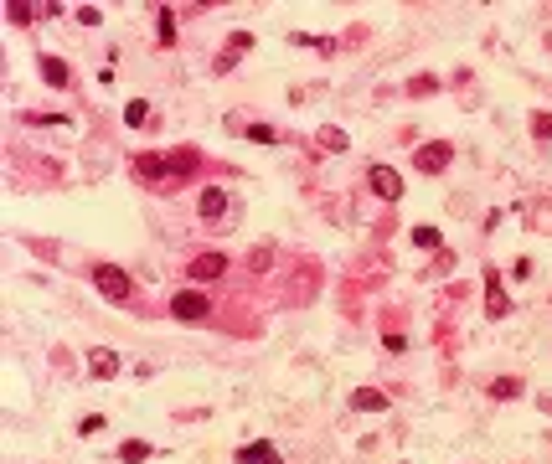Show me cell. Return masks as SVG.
<instances>
[{"label":"cell","instance_id":"cell-1","mask_svg":"<svg viewBox=\"0 0 552 464\" xmlns=\"http://www.w3.org/2000/svg\"><path fill=\"white\" fill-rule=\"evenodd\" d=\"M449 165H454V145L449 140H429V145L413 150V170L418 175H439V170H449Z\"/></svg>","mask_w":552,"mask_h":464},{"label":"cell","instance_id":"cell-2","mask_svg":"<svg viewBox=\"0 0 552 464\" xmlns=\"http://www.w3.org/2000/svg\"><path fill=\"white\" fill-rule=\"evenodd\" d=\"M93 284H98V294H103V299H119V304L135 294L129 274H124V269H114V263H98V269H93Z\"/></svg>","mask_w":552,"mask_h":464},{"label":"cell","instance_id":"cell-3","mask_svg":"<svg viewBox=\"0 0 552 464\" xmlns=\"http://www.w3.org/2000/svg\"><path fill=\"white\" fill-rule=\"evenodd\" d=\"M170 315H175V320H207V315H212V299H207L202 289H181V294L170 299Z\"/></svg>","mask_w":552,"mask_h":464},{"label":"cell","instance_id":"cell-4","mask_svg":"<svg viewBox=\"0 0 552 464\" xmlns=\"http://www.w3.org/2000/svg\"><path fill=\"white\" fill-rule=\"evenodd\" d=\"M223 269H228V253H196V258L186 263V274H191V284H207V279H223Z\"/></svg>","mask_w":552,"mask_h":464},{"label":"cell","instance_id":"cell-5","mask_svg":"<svg viewBox=\"0 0 552 464\" xmlns=\"http://www.w3.org/2000/svg\"><path fill=\"white\" fill-rule=\"evenodd\" d=\"M88 371H93L98 382H114L119 371H124V361H119V356H114L108 346H93V351H88Z\"/></svg>","mask_w":552,"mask_h":464},{"label":"cell","instance_id":"cell-6","mask_svg":"<svg viewBox=\"0 0 552 464\" xmlns=\"http://www.w3.org/2000/svg\"><path fill=\"white\" fill-rule=\"evenodd\" d=\"M367 175H372V191H377L382 202H397V196H403V175H397L392 165H372Z\"/></svg>","mask_w":552,"mask_h":464},{"label":"cell","instance_id":"cell-7","mask_svg":"<svg viewBox=\"0 0 552 464\" xmlns=\"http://www.w3.org/2000/svg\"><path fill=\"white\" fill-rule=\"evenodd\" d=\"M135 170H140V181H150V186H155V181H165V175L175 181V170H170V155H140V160H135Z\"/></svg>","mask_w":552,"mask_h":464},{"label":"cell","instance_id":"cell-8","mask_svg":"<svg viewBox=\"0 0 552 464\" xmlns=\"http://www.w3.org/2000/svg\"><path fill=\"white\" fill-rule=\"evenodd\" d=\"M196 212H202L207 222H223V212H228V191H223V186H207V191H202V202H196Z\"/></svg>","mask_w":552,"mask_h":464},{"label":"cell","instance_id":"cell-9","mask_svg":"<svg viewBox=\"0 0 552 464\" xmlns=\"http://www.w3.org/2000/svg\"><path fill=\"white\" fill-rule=\"evenodd\" d=\"M485 309L501 320V315H511V299H506V289H501V279H496V269L485 274Z\"/></svg>","mask_w":552,"mask_h":464},{"label":"cell","instance_id":"cell-10","mask_svg":"<svg viewBox=\"0 0 552 464\" xmlns=\"http://www.w3.org/2000/svg\"><path fill=\"white\" fill-rule=\"evenodd\" d=\"M351 408H357V413H382V408H387V392H377V387H357V392H351Z\"/></svg>","mask_w":552,"mask_h":464},{"label":"cell","instance_id":"cell-11","mask_svg":"<svg viewBox=\"0 0 552 464\" xmlns=\"http://www.w3.org/2000/svg\"><path fill=\"white\" fill-rule=\"evenodd\" d=\"M237 464H284L274 444H248V449H237Z\"/></svg>","mask_w":552,"mask_h":464},{"label":"cell","instance_id":"cell-12","mask_svg":"<svg viewBox=\"0 0 552 464\" xmlns=\"http://www.w3.org/2000/svg\"><path fill=\"white\" fill-rule=\"evenodd\" d=\"M41 78H47L52 88H68L73 83V73H68V62H62V57H41Z\"/></svg>","mask_w":552,"mask_h":464},{"label":"cell","instance_id":"cell-13","mask_svg":"<svg viewBox=\"0 0 552 464\" xmlns=\"http://www.w3.org/2000/svg\"><path fill=\"white\" fill-rule=\"evenodd\" d=\"M150 454H155V449H150L145 438H124V444H119V459H124V464H140V459H150Z\"/></svg>","mask_w":552,"mask_h":464},{"label":"cell","instance_id":"cell-14","mask_svg":"<svg viewBox=\"0 0 552 464\" xmlns=\"http://www.w3.org/2000/svg\"><path fill=\"white\" fill-rule=\"evenodd\" d=\"M346 145H351L346 129H336V124H325V129H320V150H336V155H341Z\"/></svg>","mask_w":552,"mask_h":464},{"label":"cell","instance_id":"cell-15","mask_svg":"<svg viewBox=\"0 0 552 464\" xmlns=\"http://www.w3.org/2000/svg\"><path fill=\"white\" fill-rule=\"evenodd\" d=\"M155 36H160V47H170V41H175V11H170V6L155 16Z\"/></svg>","mask_w":552,"mask_h":464},{"label":"cell","instance_id":"cell-16","mask_svg":"<svg viewBox=\"0 0 552 464\" xmlns=\"http://www.w3.org/2000/svg\"><path fill=\"white\" fill-rule=\"evenodd\" d=\"M242 52H253V31H232L228 36V57H242Z\"/></svg>","mask_w":552,"mask_h":464},{"label":"cell","instance_id":"cell-17","mask_svg":"<svg viewBox=\"0 0 552 464\" xmlns=\"http://www.w3.org/2000/svg\"><path fill=\"white\" fill-rule=\"evenodd\" d=\"M6 11H11V21H16V26H26V21L36 16V6H26V0H6Z\"/></svg>","mask_w":552,"mask_h":464},{"label":"cell","instance_id":"cell-18","mask_svg":"<svg viewBox=\"0 0 552 464\" xmlns=\"http://www.w3.org/2000/svg\"><path fill=\"white\" fill-rule=\"evenodd\" d=\"M248 140H253V145H279V129H269V124H248Z\"/></svg>","mask_w":552,"mask_h":464},{"label":"cell","instance_id":"cell-19","mask_svg":"<svg viewBox=\"0 0 552 464\" xmlns=\"http://www.w3.org/2000/svg\"><path fill=\"white\" fill-rule=\"evenodd\" d=\"M491 397H521V382L516 377H501V382H491Z\"/></svg>","mask_w":552,"mask_h":464},{"label":"cell","instance_id":"cell-20","mask_svg":"<svg viewBox=\"0 0 552 464\" xmlns=\"http://www.w3.org/2000/svg\"><path fill=\"white\" fill-rule=\"evenodd\" d=\"M413 242H418V248H439L444 237H439V227H413Z\"/></svg>","mask_w":552,"mask_h":464},{"label":"cell","instance_id":"cell-21","mask_svg":"<svg viewBox=\"0 0 552 464\" xmlns=\"http://www.w3.org/2000/svg\"><path fill=\"white\" fill-rule=\"evenodd\" d=\"M26 124H52V129H68V114H26Z\"/></svg>","mask_w":552,"mask_h":464},{"label":"cell","instance_id":"cell-22","mask_svg":"<svg viewBox=\"0 0 552 464\" xmlns=\"http://www.w3.org/2000/svg\"><path fill=\"white\" fill-rule=\"evenodd\" d=\"M532 135H537V140H552V114H547V108H542V114H532Z\"/></svg>","mask_w":552,"mask_h":464},{"label":"cell","instance_id":"cell-23","mask_svg":"<svg viewBox=\"0 0 552 464\" xmlns=\"http://www.w3.org/2000/svg\"><path fill=\"white\" fill-rule=\"evenodd\" d=\"M145 114H150V103H145V98H129L124 119H129V124H145Z\"/></svg>","mask_w":552,"mask_h":464},{"label":"cell","instance_id":"cell-24","mask_svg":"<svg viewBox=\"0 0 552 464\" xmlns=\"http://www.w3.org/2000/svg\"><path fill=\"white\" fill-rule=\"evenodd\" d=\"M434 88H439V78H434V73H424V78H413V83H408V93L424 98V93H434Z\"/></svg>","mask_w":552,"mask_h":464},{"label":"cell","instance_id":"cell-25","mask_svg":"<svg viewBox=\"0 0 552 464\" xmlns=\"http://www.w3.org/2000/svg\"><path fill=\"white\" fill-rule=\"evenodd\" d=\"M248 263H253V269H269V263H274V248H269V242H263V248H253Z\"/></svg>","mask_w":552,"mask_h":464},{"label":"cell","instance_id":"cell-26","mask_svg":"<svg viewBox=\"0 0 552 464\" xmlns=\"http://www.w3.org/2000/svg\"><path fill=\"white\" fill-rule=\"evenodd\" d=\"M98 428H103V418H98V413H88V418H83V423H78V433H88V438H93Z\"/></svg>","mask_w":552,"mask_h":464},{"label":"cell","instance_id":"cell-27","mask_svg":"<svg viewBox=\"0 0 552 464\" xmlns=\"http://www.w3.org/2000/svg\"><path fill=\"white\" fill-rule=\"evenodd\" d=\"M78 21H83V26H98L103 11H98V6H83V11H78Z\"/></svg>","mask_w":552,"mask_h":464}]
</instances>
